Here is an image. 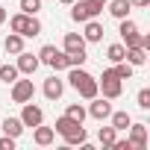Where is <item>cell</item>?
I'll list each match as a JSON object with an SVG mask.
<instances>
[{"label":"cell","mask_w":150,"mask_h":150,"mask_svg":"<svg viewBox=\"0 0 150 150\" xmlns=\"http://www.w3.org/2000/svg\"><path fill=\"white\" fill-rule=\"evenodd\" d=\"M50 68L53 71H68V53L65 50H56V56L50 59Z\"/></svg>","instance_id":"cell-26"},{"label":"cell","mask_w":150,"mask_h":150,"mask_svg":"<svg viewBox=\"0 0 150 150\" xmlns=\"http://www.w3.org/2000/svg\"><path fill=\"white\" fill-rule=\"evenodd\" d=\"M24 109H21V124L24 127H38V124H44V112H41V106H35L33 100L30 103H21Z\"/></svg>","instance_id":"cell-7"},{"label":"cell","mask_w":150,"mask_h":150,"mask_svg":"<svg viewBox=\"0 0 150 150\" xmlns=\"http://www.w3.org/2000/svg\"><path fill=\"white\" fill-rule=\"evenodd\" d=\"M24 132V124H21V118H6L3 121V135H12V138H18Z\"/></svg>","instance_id":"cell-19"},{"label":"cell","mask_w":150,"mask_h":150,"mask_svg":"<svg viewBox=\"0 0 150 150\" xmlns=\"http://www.w3.org/2000/svg\"><path fill=\"white\" fill-rule=\"evenodd\" d=\"M124 62H129L132 68H138V65H144V62H147V50H141V47H127Z\"/></svg>","instance_id":"cell-18"},{"label":"cell","mask_w":150,"mask_h":150,"mask_svg":"<svg viewBox=\"0 0 150 150\" xmlns=\"http://www.w3.org/2000/svg\"><path fill=\"white\" fill-rule=\"evenodd\" d=\"M62 91H65V83H62L59 77H47V80H44V97H47V100H59Z\"/></svg>","instance_id":"cell-12"},{"label":"cell","mask_w":150,"mask_h":150,"mask_svg":"<svg viewBox=\"0 0 150 150\" xmlns=\"http://www.w3.org/2000/svg\"><path fill=\"white\" fill-rule=\"evenodd\" d=\"M97 3H103V6H106V3H109V0H97Z\"/></svg>","instance_id":"cell-37"},{"label":"cell","mask_w":150,"mask_h":150,"mask_svg":"<svg viewBox=\"0 0 150 150\" xmlns=\"http://www.w3.org/2000/svg\"><path fill=\"white\" fill-rule=\"evenodd\" d=\"M59 3H65V6H71V3H74V0H59Z\"/></svg>","instance_id":"cell-36"},{"label":"cell","mask_w":150,"mask_h":150,"mask_svg":"<svg viewBox=\"0 0 150 150\" xmlns=\"http://www.w3.org/2000/svg\"><path fill=\"white\" fill-rule=\"evenodd\" d=\"M77 127H83V124H77V121H71L68 115H62V118H56V127H53V132H59V135L65 138L68 132H74Z\"/></svg>","instance_id":"cell-17"},{"label":"cell","mask_w":150,"mask_h":150,"mask_svg":"<svg viewBox=\"0 0 150 150\" xmlns=\"http://www.w3.org/2000/svg\"><path fill=\"white\" fill-rule=\"evenodd\" d=\"M86 141H88L86 127H77L74 132H68V135H65V144H86Z\"/></svg>","instance_id":"cell-22"},{"label":"cell","mask_w":150,"mask_h":150,"mask_svg":"<svg viewBox=\"0 0 150 150\" xmlns=\"http://www.w3.org/2000/svg\"><path fill=\"white\" fill-rule=\"evenodd\" d=\"M109 147H112V150H132V144H129V138H127V141H118V138H115V141H112Z\"/></svg>","instance_id":"cell-33"},{"label":"cell","mask_w":150,"mask_h":150,"mask_svg":"<svg viewBox=\"0 0 150 150\" xmlns=\"http://www.w3.org/2000/svg\"><path fill=\"white\" fill-rule=\"evenodd\" d=\"M0 150H15V138L12 135H3V138H0Z\"/></svg>","instance_id":"cell-32"},{"label":"cell","mask_w":150,"mask_h":150,"mask_svg":"<svg viewBox=\"0 0 150 150\" xmlns=\"http://www.w3.org/2000/svg\"><path fill=\"white\" fill-rule=\"evenodd\" d=\"M115 77L118 80H129L132 77V65L129 62H115Z\"/></svg>","instance_id":"cell-28"},{"label":"cell","mask_w":150,"mask_h":150,"mask_svg":"<svg viewBox=\"0 0 150 150\" xmlns=\"http://www.w3.org/2000/svg\"><path fill=\"white\" fill-rule=\"evenodd\" d=\"M3 50H6V53H12V56H18V53L24 50V35L9 33V35H6V41H3Z\"/></svg>","instance_id":"cell-16"},{"label":"cell","mask_w":150,"mask_h":150,"mask_svg":"<svg viewBox=\"0 0 150 150\" xmlns=\"http://www.w3.org/2000/svg\"><path fill=\"white\" fill-rule=\"evenodd\" d=\"M103 12V3H97V0H74L71 3V18L77 24H86L91 18H97Z\"/></svg>","instance_id":"cell-3"},{"label":"cell","mask_w":150,"mask_h":150,"mask_svg":"<svg viewBox=\"0 0 150 150\" xmlns=\"http://www.w3.org/2000/svg\"><path fill=\"white\" fill-rule=\"evenodd\" d=\"M109 118H112V127H115V129H118V132H121V129H127V127H129V124H132V118H129V115H127V112H112V115H109Z\"/></svg>","instance_id":"cell-24"},{"label":"cell","mask_w":150,"mask_h":150,"mask_svg":"<svg viewBox=\"0 0 150 150\" xmlns=\"http://www.w3.org/2000/svg\"><path fill=\"white\" fill-rule=\"evenodd\" d=\"M86 53H68V68H80V65H86Z\"/></svg>","instance_id":"cell-30"},{"label":"cell","mask_w":150,"mask_h":150,"mask_svg":"<svg viewBox=\"0 0 150 150\" xmlns=\"http://www.w3.org/2000/svg\"><path fill=\"white\" fill-rule=\"evenodd\" d=\"M86 38L80 35V33H65V38H62V47H65V53H86Z\"/></svg>","instance_id":"cell-11"},{"label":"cell","mask_w":150,"mask_h":150,"mask_svg":"<svg viewBox=\"0 0 150 150\" xmlns=\"http://www.w3.org/2000/svg\"><path fill=\"white\" fill-rule=\"evenodd\" d=\"M94 121H106L109 115H112V103L106 100V97H91V106L86 109Z\"/></svg>","instance_id":"cell-8"},{"label":"cell","mask_w":150,"mask_h":150,"mask_svg":"<svg viewBox=\"0 0 150 150\" xmlns=\"http://www.w3.org/2000/svg\"><path fill=\"white\" fill-rule=\"evenodd\" d=\"M65 115H68V118H71V121H77V124H83V121H86V118H88V112H86V109H83V106H80V103H71V106H68V109H65Z\"/></svg>","instance_id":"cell-21"},{"label":"cell","mask_w":150,"mask_h":150,"mask_svg":"<svg viewBox=\"0 0 150 150\" xmlns=\"http://www.w3.org/2000/svg\"><path fill=\"white\" fill-rule=\"evenodd\" d=\"M97 138H100V144H103V147H109V144H112V141L118 138V129H115L112 124H109V127H100V132H97Z\"/></svg>","instance_id":"cell-25"},{"label":"cell","mask_w":150,"mask_h":150,"mask_svg":"<svg viewBox=\"0 0 150 150\" xmlns=\"http://www.w3.org/2000/svg\"><path fill=\"white\" fill-rule=\"evenodd\" d=\"M9 30L18 33V35H24V38H35V35L41 33V21H38L35 15H24V12H18V15L9 18Z\"/></svg>","instance_id":"cell-2"},{"label":"cell","mask_w":150,"mask_h":150,"mask_svg":"<svg viewBox=\"0 0 150 150\" xmlns=\"http://www.w3.org/2000/svg\"><path fill=\"white\" fill-rule=\"evenodd\" d=\"M138 109H150V88L138 91Z\"/></svg>","instance_id":"cell-31"},{"label":"cell","mask_w":150,"mask_h":150,"mask_svg":"<svg viewBox=\"0 0 150 150\" xmlns=\"http://www.w3.org/2000/svg\"><path fill=\"white\" fill-rule=\"evenodd\" d=\"M97 88L103 91L106 100H115V97H121V91H124V80L115 77V68H106V71H103V77L97 80Z\"/></svg>","instance_id":"cell-4"},{"label":"cell","mask_w":150,"mask_h":150,"mask_svg":"<svg viewBox=\"0 0 150 150\" xmlns=\"http://www.w3.org/2000/svg\"><path fill=\"white\" fill-rule=\"evenodd\" d=\"M33 94H35L33 80H15L12 83V103H30Z\"/></svg>","instance_id":"cell-5"},{"label":"cell","mask_w":150,"mask_h":150,"mask_svg":"<svg viewBox=\"0 0 150 150\" xmlns=\"http://www.w3.org/2000/svg\"><path fill=\"white\" fill-rule=\"evenodd\" d=\"M106 6H109V15L118 18V21H121V18H129V9H132L129 0H109Z\"/></svg>","instance_id":"cell-13"},{"label":"cell","mask_w":150,"mask_h":150,"mask_svg":"<svg viewBox=\"0 0 150 150\" xmlns=\"http://www.w3.org/2000/svg\"><path fill=\"white\" fill-rule=\"evenodd\" d=\"M121 38H124V47H138V38H141V33H138V24L135 21H129V18H121Z\"/></svg>","instance_id":"cell-6"},{"label":"cell","mask_w":150,"mask_h":150,"mask_svg":"<svg viewBox=\"0 0 150 150\" xmlns=\"http://www.w3.org/2000/svg\"><path fill=\"white\" fill-rule=\"evenodd\" d=\"M38 65H41V62H38V56H33V53H27V50H21V53H18V65H15V68H18L21 74L33 77V74L38 71Z\"/></svg>","instance_id":"cell-9"},{"label":"cell","mask_w":150,"mask_h":150,"mask_svg":"<svg viewBox=\"0 0 150 150\" xmlns=\"http://www.w3.org/2000/svg\"><path fill=\"white\" fill-rule=\"evenodd\" d=\"M129 6H135V9H147L150 0H129Z\"/></svg>","instance_id":"cell-34"},{"label":"cell","mask_w":150,"mask_h":150,"mask_svg":"<svg viewBox=\"0 0 150 150\" xmlns=\"http://www.w3.org/2000/svg\"><path fill=\"white\" fill-rule=\"evenodd\" d=\"M18 77H21V71H18L15 65H9V62H6V65H0V80H3L6 86H12Z\"/></svg>","instance_id":"cell-20"},{"label":"cell","mask_w":150,"mask_h":150,"mask_svg":"<svg viewBox=\"0 0 150 150\" xmlns=\"http://www.w3.org/2000/svg\"><path fill=\"white\" fill-rule=\"evenodd\" d=\"M127 129H129V144H132V150H144V147H147V127H144V124H129Z\"/></svg>","instance_id":"cell-10"},{"label":"cell","mask_w":150,"mask_h":150,"mask_svg":"<svg viewBox=\"0 0 150 150\" xmlns=\"http://www.w3.org/2000/svg\"><path fill=\"white\" fill-rule=\"evenodd\" d=\"M68 80H71V86L80 91V97H86V100H91V97H97L100 94V88H97V80L91 77L88 71H83V65L80 68H68Z\"/></svg>","instance_id":"cell-1"},{"label":"cell","mask_w":150,"mask_h":150,"mask_svg":"<svg viewBox=\"0 0 150 150\" xmlns=\"http://www.w3.org/2000/svg\"><path fill=\"white\" fill-rule=\"evenodd\" d=\"M35 132H33V138H35V144H41V147H47V144H53V138H56V132H53V127H33Z\"/></svg>","instance_id":"cell-15"},{"label":"cell","mask_w":150,"mask_h":150,"mask_svg":"<svg viewBox=\"0 0 150 150\" xmlns=\"http://www.w3.org/2000/svg\"><path fill=\"white\" fill-rule=\"evenodd\" d=\"M83 38H86V41H91V44H94V41H100V38H103V24H97L94 18H91V21H86Z\"/></svg>","instance_id":"cell-14"},{"label":"cell","mask_w":150,"mask_h":150,"mask_svg":"<svg viewBox=\"0 0 150 150\" xmlns=\"http://www.w3.org/2000/svg\"><path fill=\"white\" fill-rule=\"evenodd\" d=\"M21 12L24 15H38L41 12V0H21Z\"/></svg>","instance_id":"cell-27"},{"label":"cell","mask_w":150,"mask_h":150,"mask_svg":"<svg viewBox=\"0 0 150 150\" xmlns=\"http://www.w3.org/2000/svg\"><path fill=\"white\" fill-rule=\"evenodd\" d=\"M53 56H56V47H53V44H44V47L38 50V62H44V65H50Z\"/></svg>","instance_id":"cell-29"},{"label":"cell","mask_w":150,"mask_h":150,"mask_svg":"<svg viewBox=\"0 0 150 150\" xmlns=\"http://www.w3.org/2000/svg\"><path fill=\"white\" fill-rule=\"evenodd\" d=\"M124 56H127V47L124 44H109V50H106V59L115 65V62H124Z\"/></svg>","instance_id":"cell-23"},{"label":"cell","mask_w":150,"mask_h":150,"mask_svg":"<svg viewBox=\"0 0 150 150\" xmlns=\"http://www.w3.org/2000/svg\"><path fill=\"white\" fill-rule=\"evenodd\" d=\"M3 21H6V9H3V6H0V24H3Z\"/></svg>","instance_id":"cell-35"}]
</instances>
